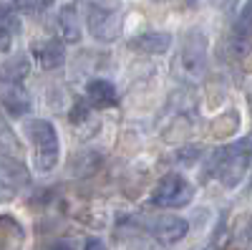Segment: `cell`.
<instances>
[{
  "label": "cell",
  "mask_w": 252,
  "mask_h": 250,
  "mask_svg": "<svg viewBox=\"0 0 252 250\" xmlns=\"http://www.w3.org/2000/svg\"><path fill=\"white\" fill-rule=\"evenodd\" d=\"M26 137L33 144V164L38 172L56 170L61 157V139L48 119H31L26 124Z\"/></svg>",
  "instance_id": "6da1fadb"
},
{
  "label": "cell",
  "mask_w": 252,
  "mask_h": 250,
  "mask_svg": "<svg viewBox=\"0 0 252 250\" xmlns=\"http://www.w3.org/2000/svg\"><path fill=\"white\" fill-rule=\"evenodd\" d=\"M209 167H212V175L224 187H237L250 167V137H242L240 142L217 149L212 154V164Z\"/></svg>",
  "instance_id": "7a4b0ae2"
},
{
  "label": "cell",
  "mask_w": 252,
  "mask_h": 250,
  "mask_svg": "<svg viewBox=\"0 0 252 250\" xmlns=\"http://www.w3.org/2000/svg\"><path fill=\"white\" fill-rule=\"evenodd\" d=\"M194 200V187L184 175H177V172H169L164 175L154 192H152V205L157 207H169V210H177V207H184Z\"/></svg>",
  "instance_id": "3957f363"
},
{
  "label": "cell",
  "mask_w": 252,
  "mask_h": 250,
  "mask_svg": "<svg viewBox=\"0 0 252 250\" xmlns=\"http://www.w3.org/2000/svg\"><path fill=\"white\" fill-rule=\"evenodd\" d=\"M179 69L187 78H202L207 71V38L202 31H189L182 40L179 51Z\"/></svg>",
  "instance_id": "277c9868"
},
{
  "label": "cell",
  "mask_w": 252,
  "mask_h": 250,
  "mask_svg": "<svg viewBox=\"0 0 252 250\" xmlns=\"http://www.w3.org/2000/svg\"><path fill=\"white\" fill-rule=\"evenodd\" d=\"M31 184V172L13 154H0V202H10L23 187Z\"/></svg>",
  "instance_id": "5b68a950"
},
{
  "label": "cell",
  "mask_w": 252,
  "mask_h": 250,
  "mask_svg": "<svg viewBox=\"0 0 252 250\" xmlns=\"http://www.w3.org/2000/svg\"><path fill=\"white\" fill-rule=\"evenodd\" d=\"M86 28L96 40L111 43L121 33V13L116 8H106V5H91L86 13Z\"/></svg>",
  "instance_id": "8992f818"
},
{
  "label": "cell",
  "mask_w": 252,
  "mask_h": 250,
  "mask_svg": "<svg viewBox=\"0 0 252 250\" xmlns=\"http://www.w3.org/2000/svg\"><path fill=\"white\" fill-rule=\"evenodd\" d=\"M146 230L161 245H177L187 238L189 222L179 215H157L152 220H146Z\"/></svg>",
  "instance_id": "52a82bcc"
},
{
  "label": "cell",
  "mask_w": 252,
  "mask_h": 250,
  "mask_svg": "<svg viewBox=\"0 0 252 250\" xmlns=\"http://www.w3.org/2000/svg\"><path fill=\"white\" fill-rule=\"evenodd\" d=\"M91 111H103V109H114L119 104V91L111 81L106 78H94L86 83V99Z\"/></svg>",
  "instance_id": "ba28073f"
},
{
  "label": "cell",
  "mask_w": 252,
  "mask_h": 250,
  "mask_svg": "<svg viewBox=\"0 0 252 250\" xmlns=\"http://www.w3.org/2000/svg\"><path fill=\"white\" fill-rule=\"evenodd\" d=\"M0 107L10 116H26L33 107L31 94L23 89V83H0Z\"/></svg>",
  "instance_id": "9c48e42d"
},
{
  "label": "cell",
  "mask_w": 252,
  "mask_h": 250,
  "mask_svg": "<svg viewBox=\"0 0 252 250\" xmlns=\"http://www.w3.org/2000/svg\"><path fill=\"white\" fill-rule=\"evenodd\" d=\"M33 56L46 71H56L66 64V48H63L61 38H46V40H33Z\"/></svg>",
  "instance_id": "30bf717a"
},
{
  "label": "cell",
  "mask_w": 252,
  "mask_h": 250,
  "mask_svg": "<svg viewBox=\"0 0 252 250\" xmlns=\"http://www.w3.org/2000/svg\"><path fill=\"white\" fill-rule=\"evenodd\" d=\"M129 48L131 51H139V53H166L172 48V36L169 33H164V31H146L136 38L129 40Z\"/></svg>",
  "instance_id": "8fae6325"
},
{
  "label": "cell",
  "mask_w": 252,
  "mask_h": 250,
  "mask_svg": "<svg viewBox=\"0 0 252 250\" xmlns=\"http://www.w3.org/2000/svg\"><path fill=\"white\" fill-rule=\"evenodd\" d=\"M58 28H61V40L63 43H78L81 40V20H78V8L76 5H63L58 13Z\"/></svg>",
  "instance_id": "7c38bea8"
},
{
  "label": "cell",
  "mask_w": 252,
  "mask_h": 250,
  "mask_svg": "<svg viewBox=\"0 0 252 250\" xmlns=\"http://www.w3.org/2000/svg\"><path fill=\"white\" fill-rule=\"evenodd\" d=\"M18 31H20L18 13L8 3H0V51H10L13 38L18 36Z\"/></svg>",
  "instance_id": "4fadbf2b"
},
{
  "label": "cell",
  "mask_w": 252,
  "mask_h": 250,
  "mask_svg": "<svg viewBox=\"0 0 252 250\" xmlns=\"http://www.w3.org/2000/svg\"><path fill=\"white\" fill-rule=\"evenodd\" d=\"M31 73V61L23 53L10 56L3 66H0V83H23Z\"/></svg>",
  "instance_id": "5bb4252c"
},
{
  "label": "cell",
  "mask_w": 252,
  "mask_h": 250,
  "mask_svg": "<svg viewBox=\"0 0 252 250\" xmlns=\"http://www.w3.org/2000/svg\"><path fill=\"white\" fill-rule=\"evenodd\" d=\"M250 15H252V10H250V3H247L242 8L240 18H237V23H235V38H237V46L242 51H247V46H250Z\"/></svg>",
  "instance_id": "9a60e30c"
},
{
  "label": "cell",
  "mask_w": 252,
  "mask_h": 250,
  "mask_svg": "<svg viewBox=\"0 0 252 250\" xmlns=\"http://www.w3.org/2000/svg\"><path fill=\"white\" fill-rule=\"evenodd\" d=\"M53 0H13L10 8L15 13H28V15H35V13H43Z\"/></svg>",
  "instance_id": "2e32d148"
},
{
  "label": "cell",
  "mask_w": 252,
  "mask_h": 250,
  "mask_svg": "<svg viewBox=\"0 0 252 250\" xmlns=\"http://www.w3.org/2000/svg\"><path fill=\"white\" fill-rule=\"evenodd\" d=\"M91 116V109H89V104L83 101V99H78L76 104H73V111H71V121L73 124H81V121H86Z\"/></svg>",
  "instance_id": "e0dca14e"
},
{
  "label": "cell",
  "mask_w": 252,
  "mask_h": 250,
  "mask_svg": "<svg viewBox=\"0 0 252 250\" xmlns=\"http://www.w3.org/2000/svg\"><path fill=\"white\" fill-rule=\"evenodd\" d=\"M83 250H109V248H106V243H103L101 238H89L86 245H83Z\"/></svg>",
  "instance_id": "ac0fdd59"
},
{
  "label": "cell",
  "mask_w": 252,
  "mask_h": 250,
  "mask_svg": "<svg viewBox=\"0 0 252 250\" xmlns=\"http://www.w3.org/2000/svg\"><path fill=\"white\" fill-rule=\"evenodd\" d=\"M209 3L217 5V8H222V10H229V8L237 5V0H209Z\"/></svg>",
  "instance_id": "d6986e66"
},
{
  "label": "cell",
  "mask_w": 252,
  "mask_h": 250,
  "mask_svg": "<svg viewBox=\"0 0 252 250\" xmlns=\"http://www.w3.org/2000/svg\"><path fill=\"white\" fill-rule=\"evenodd\" d=\"M51 250H76V245H73V243H68V240H58Z\"/></svg>",
  "instance_id": "ffe728a7"
},
{
  "label": "cell",
  "mask_w": 252,
  "mask_h": 250,
  "mask_svg": "<svg viewBox=\"0 0 252 250\" xmlns=\"http://www.w3.org/2000/svg\"><path fill=\"white\" fill-rule=\"evenodd\" d=\"M204 250H212V248H204Z\"/></svg>",
  "instance_id": "44dd1931"
}]
</instances>
